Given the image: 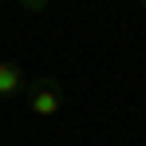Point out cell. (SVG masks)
Here are the masks:
<instances>
[{"instance_id": "cell-1", "label": "cell", "mask_w": 146, "mask_h": 146, "mask_svg": "<svg viewBox=\"0 0 146 146\" xmlns=\"http://www.w3.org/2000/svg\"><path fill=\"white\" fill-rule=\"evenodd\" d=\"M24 103H28V111H32L36 119H55V115L63 111L67 95H63V83H59V79L36 75V79L24 87Z\"/></svg>"}, {"instance_id": "cell-2", "label": "cell", "mask_w": 146, "mask_h": 146, "mask_svg": "<svg viewBox=\"0 0 146 146\" xmlns=\"http://www.w3.org/2000/svg\"><path fill=\"white\" fill-rule=\"evenodd\" d=\"M24 87H28L24 67H20L16 59H0V103H8V99L24 95Z\"/></svg>"}, {"instance_id": "cell-3", "label": "cell", "mask_w": 146, "mask_h": 146, "mask_svg": "<svg viewBox=\"0 0 146 146\" xmlns=\"http://www.w3.org/2000/svg\"><path fill=\"white\" fill-rule=\"evenodd\" d=\"M44 8H48L44 0H28V4H24V12H32V16H36V12H44Z\"/></svg>"}]
</instances>
